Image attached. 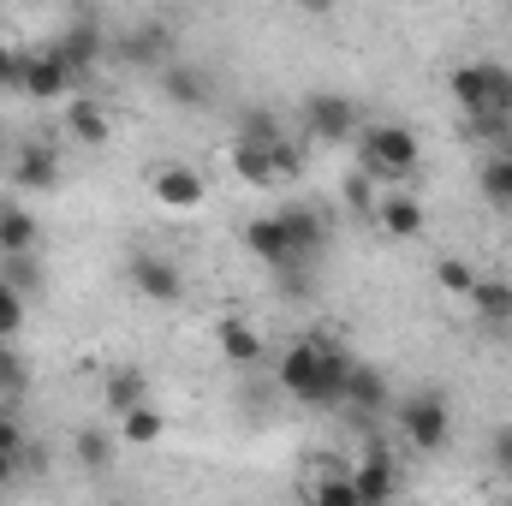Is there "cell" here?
Wrapping results in <instances>:
<instances>
[{
    "label": "cell",
    "instance_id": "cell-9",
    "mask_svg": "<svg viewBox=\"0 0 512 506\" xmlns=\"http://www.w3.org/2000/svg\"><path fill=\"white\" fill-rule=\"evenodd\" d=\"M126 280L137 286V298H149V304H173L179 292H185V280H179V268L167 262V256L155 251H137L126 262Z\"/></svg>",
    "mask_w": 512,
    "mask_h": 506
},
{
    "label": "cell",
    "instance_id": "cell-13",
    "mask_svg": "<svg viewBox=\"0 0 512 506\" xmlns=\"http://www.w3.org/2000/svg\"><path fill=\"white\" fill-rule=\"evenodd\" d=\"M245 251L256 262H268V268H298V256L286 245V227H280V215H256L251 227H245Z\"/></svg>",
    "mask_w": 512,
    "mask_h": 506
},
{
    "label": "cell",
    "instance_id": "cell-10",
    "mask_svg": "<svg viewBox=\"0 0 512 506\" xmlns=\"http://www.w3.org/2000/svg\"><path fill=\"white\" fill-rule=\"evenodd\" d=\"M149 191H155V203H161V209H179V215H185V209H197V203H203V191H209V185H203V173H197V167H179V161H173V167H155Z\"/></svg>",
    "mask_w": 512,
    "mask_h": 506
},
{
    "label": "cell",
    "instance_id": "cell-34",
    "mask_svg": "<svg viewBox=\"0 0 512 506\" xmlns=\"http://www.w3.org/2000/svg\"><path fill=\"white\" fill-rule=\"evenodd\" d=\"M18 66H24V48H12L0 36V90H18Z\"/></svg>",
    "mask_w": 512,
    "mask_h": 506
},
{
    "label": "cell",
    "instance_id": "cell-32",
    "mask_svg": "<svg viewBox=\"0 0 512 506\" xmlns=\"http://www.w3.org/2000/svg\"><path fill=\"white\" fill-rule=\"evenodd\" d=\"M24 376H30L24 358H18L12 346H0V393H24Z\"/></svg>",
    "mask_w": 512,
    "mask_h": 506
},
{
    "label": "cell",
    "instance_id": "cell-29",
    "mask_svg": "<svg viewBox=\"0 0 512 506\" xmlns=\"http://www.w3.org/2000/svg\"><path fill=\"white\" fill-rule=\"evenodd\" d=\"M18 328H24V292L12 280H0V346H12Z\"/></svg>",
    "mask_w": 512,
    "mask_h": 506
},
{
    "label": "cell",
    "instance_id": "cell-16",
    "mask_svg": "<svg viewBox=\"0 0 512 506\" xmlns=\"http://www.w3.org/2000/svg\"><path fill=\"white\" fill-rule=\"evenodd\" d=\"M209 90H215V78L203 72V66H161V96L173 102V108H203L209 102Z\"/></svg>",
    "mask_w": 512,
    "mask_h": 506
},
{
    "label": "cell",
    "instance_id": "cell-15",
    "mask_svg": "<svg viewBox=\"0 0 512 506\" xmlns=\"http://www.w3.org/2000/svg\"><path fill=\"white\" fill-rule=\"evenodd\" d=\"M114 54L131 66H173V36H167V24H137L131 36H120Z\"/></svg>",
    "mask_w": 512,
    "mask_h": 506
},
{
    "label": "cell",
    "instance_id": "cell-28",
    "mask_svg": "<svg viewBox=\"0 0 512 506\" xmlns=\"http://www.w3.org/2000/svg\"><path fill=\"white\" fill-rule=\"evenodd\" d=\"M483 197H489L495 209H512V155H495V161L483 167Z\"/></svg>",
    "mask_w": 512,
    "mask_h": 506
},
{
    "label": "cell",
    "instance_id": "cell-26",
    "mask_svg": "<svg viewBox=\"0 0 512 506\" xmlns=\"http://www.w3.org/2000/svg\"><path fill=\"white\" fill-rule=\"evenodd\" d=\"M304 501L310 506H364L358 489H352V471H322V477L304 489Z\"/></svg>",
    "mask_w": 512,
    "mask_h": 506
},
{
    "label": "cell",
    "instance_id": "cell-2",
    "mask_svg": "<svg viewBox=\"0 0 512 506\" xmlns=\"http://www.w3.org/2000/svg\"><path fill=\"white\" fill-rule=\"evenodd\" d=\"M358 161H364V179H376V185H405L411 173H417V161H423V143H417V131L411 126H364L358 131Z\"/></svg>",
    "mask_w": 512,
    "mask_h": 506
},
{
    "label": "cell",
    "instance_id": "cell-8",
    "mask_svg": "<svg viewBox=\"0 0 512 506\" xmlns=\"http://www.w3.org/2000/svg\"><path fill=\"white\" fill-rule=\"evenodd\" d=\"M12 185H18V191H54V185H60V149L42 143V137L18 143V149H12Z\"/></svg>",
    "mask_w": 512,
    "mask_h": 506
},
{
    "label": "cell",
    "instance_id": "cell-38",
    "mask_svg": "<svg viewBox=\"0 0 512 506\" xmlns=\"http://www.w3.org/2000/svg\"><path fill=\"white\" fill-rule=\"evenodd\" d=\"M387 506H399V501H387Z\"/></svg>",
    "mask_w": 512,
    "mask_h": 506
},
{
    "label": "cell",
    "instance_id": "cell-21",
    "mask_svg": "<svg viewBox=\"0 0 512 506\" xmlns=\"http://www.w3.org/2000/svg\"><path fill=\"white\" fill-rule=\"evenodd\" d=\"M114 435H120V441H126V447H155V441H161V435H167V411H161V405H149V399H143V405H137V411H126V417H120V429H114Z\"/></svg>",
    "mask_w": 512,
    "mask_h": 506
},
{
    "label": "cell",
    "instance_id": "cell-11",
    "mask_svg": "<svg viewBox=\"0 0 512 506\" xmlns=\"http://www.w3.org/2000/svg\"><path fill=\"white\" fill-rule=\"evenodd\" d=\"M352 489H358V501L364 506L399 501V465H393L387 453H364V459L352 465Z\"/></svg>",
    "mask_w": 512,
    "mask_h": 506
},
{
    "label": "cell",
    "instance_id": "cell-19",
    "mask_svg": "<svg viewBox=\"0 0 512 506\" xmlns=\"http://www.w3.org/2000/svg\"><path fill=\"white\" fill-rule=\"evenodd\" d=\"M227 161H233V173L256 185V191H268V185H280L274 179V143H251V137H239L233 149H227Z\"/></svg>",
    "mask_w": 512,
    "mask_h": 506
},
{
    "label": "cell",
    "instance_id": "cell-35",
    "mask_svg": "<svg viewBox=\"0 0 512 506\" xmlns=\"http://www.w3.org/2000/svg\"><path fill=\"white\" fill-rule=\"evenodd\" d=\"M489 453H495V471H501V477H512V423H507V429H495Z\"/></svg>",
    "mask_w": 512,
    "mask_h": 506
},
{
    "label": "cell",
    "instance_id": "cell-23",
    "mask_svg": "<svg viewBox=\"0 0 512 506\" xmlns=\"http://www.w3.org/2000/svg\"><path fill=\"white\" fill-rule=\"evenodd\" d=\"M114 441H120L114 429L84 423V429L72 435V453H78V465H84V471H108V465H114Z\"/></svg>",
    "mask_w": 512,
    "mask_h": 506
},
{
    "label": "cell",
    "instance_id": "cell-27",
    "mask_svg": "<svg viewBox=\"0 0 512 506\" xmlns=\"http://www.w3.org/2000/svg\"><path fill=\"white\" fill-rule=\"evenodd\" d=\"M435 280H441V292H453V298H471L483 274H477L465 256H441V262H435Z\"/></svg>",
    "mask_w": 512,
    "mask_h": 506
},
{
    "label": "cell",
    "instance_id": "cell-31",
    "mask_svg": "<svg viewBox=\"0 0 512 506\" xmlns=\"http://www.w3.org/2000/svg\"><path fill=\"white\" fill-rule=\"evenodd\" d=\"M346 203H352V209H364V215H376V203H382V191H376V179H364V173H352V179H346Z\"/></svg>",
    "mask_w": 512,
    "mask_h": 506
},
{
    "label": "cell",
    "instance_id": "cell-18",
    "mask_svg": "<svg viewBox=\"0 0 512 506\" xmlns=\"http://www.w3.org/2000/svg\"><path fill=\"white\" fill-rule=\"evenodd\" d=\"M280 227H286V245H292L298 262L316 256L322 251V239H328V227H322V215H316L310 203H286V209H280Z\"/></svg>",
    "mask_w": 512,
    "mask_h": 506
},
{
    "label": "cell",
    "instance_id": "cell-17",
    "mask_svg": "<svg viewBox=\"0 0 512 506\" xmlns=\"http://www.w3.org/2000/svg\"><path fill=\"white\" fill-rule=\"evenodd\" d=\"M215 346H221V358L239 364V370L262 364V334H256L245 316H221V322H215Z\"/></svg>",
    "mask_w": 512,
    "mask_h": 506
},
{
    "label": "cell",
    "instance_id": "cell-36",
    "mask_svg": "<svg viewBox=\"0 0 512 506\" xmlns=\"http://www.w3.org/2000/svg\"><path fill=\"white\" fill-rule=\"evenodd\" d=\"M18 471H24V459H0V489H12V483H18Z\"/></svg>",
    "mask_w": 512,
    "mask_h": 506
},
{
    "label": "cell",
    "instance_id": "cell-5",
    "mask_svg": "<svg viewBox=\"0 0 512 506\" xmlns=\"http://www.w3.org/2000/svg\"><path fill=\"white\" fill-rule=\"evenodd\" d=\"M304 131L316 137V143H352L358 137V102L352 96H340V90H310L304 96Z\"/></svg>",
    "mask_w": 512,
    "mask_h": 506
},
{
    "label": "cell",
    "instance_id": "cell-22",
    "mask_svg": "<svg viewBox=\"0 0 512 506\" xmlns=\"http://www.w3.org/2000/svg\"><path fill=\"white\" fill-rule=\"evenodd\" d=\"M143 370H131V364H120V370H108V381H102V399H108V411H114V423L126 417V411H137L143 405Z\"/></svg>",
    "mask_w": 512,
    "mask_h": 506
},
{
    "label": "cell",
    "instance_id": "cell-30",
    "mask_svg": "<svg viewBox=\"0 0 512 506\" xmlns=\"http://www.w3.org/2000/svg\"><path fill=\"white\" fill-rule=\"evenodd\" d=\"M298 173H304V149H298L292 137H280V143H274V179L286 185V179H298Z\"/></svg>",
    "mask_w": 512,
    "mask_h": 506
},
{
    "label": "cell",
    "instance_id": "cell-7",
    "mask_svg": "<svg viewBox=\"0 0 512 506\" xmlns=\"http://www.w3.org/2000/svg\"><path fill=\"white\" fill-rule=\"evenodd\" d=\"M48 48H54V54L66 60V72H72V78H84V72H90V66H96V60H102V54H108L114 42L102 36V24H96L90 12H78V18H72V24H66V30H60L54 42H48Z\"/></svg>",
    "mask_w": 512,
    "mask_h": 506
},
{
    "label": "cell",
    "instance_id": "cell-33",
    "mask_svg": "<svg viewBox=\"0 0 512 506\" xmlns=\"http://www.w3.org/2000/svg\"><path fill=\"white\" fill-rule=\"evenodd\" d=\"M0 459H24V423L0 417Z\"/></svg>",
    "mask_w": 512,
    "mask_h": 506
},
{
    "label": "cell",
    "instance_id": "cell-37",
    "mask_svg": "<svg viewBox=\"0 0 512 506\" xmlns=\"http://www.w3.org/2000/svg\"><path fill=\"white\" fill-rule=\"evenodd\" d=\"M0 161H6V131H0Z\"/></svg>",
    "mask_w": 512,
    "mask_h": 506
},
{
    "label": "cell",
    "instance_id": "cell-4",
    "mask_svg": "<svg viewBox=\"0 0 512 506\" xmlns=\"http://www.w3.org/2000/svg\"><path fill=\"white\" fill-rule=\"evenodd\" d=\"M393 423H399V441L417 453H441L453 441V405L441 387H411L405 399H393Z\"/></svg>",
    "mask_w": 512,
    "mask_h": 506
},
{
    "label": "cell",
    "instance_id": "cell-3",
    "mask_svg": "<svg viewBox=\"0 0 512 506\" xmlns=\"http://www.w3.org/2000/svg\"><path fill=\"white\" fill-rule=\"evenodd\" d=\"M447 96L465 108V120H507L512 114V66L501 60H471L447 78Z\"/></svg>",
    "mask_w": 512,
    "mask_h": 506
},
{
    "label": "cell",
    "instance_id": "cell-12",
    "mask_svg": "<svg viewBox=\"0 0 512 506\" xmlns=\"http://www.w3.org/2000/svg\"><path fill=\"white\" fill-rule=\"evenodd\" d=\"M66 137L84 143V149H102V143H114V114L90 96H72L66 102Z\"/></svg>",
    "mask_w": 512,
    "mask_h": 506
},
{
    "label": "cell",
    "instance_id": "cell-6",
    "mask_svg": "<svg viewBox=\"0 0 512 506\" xmlns=\"http://www.w3.org/2000/svg\"><path fill=\"white\" fill-rule=\"evenodd\" d=\"M72 72L54 48H24V66H18V96L30 102H72Z\"/></svg>",
    "mask_w": 512,
    "mask_h": 506
},
{
    "label": "cell",
    "instance_id": "cell-1",
    "mask_svg": "<svg viewBox=\"0 0 512 506\" xmlns=\"http://www.w3.org/2000/svg\"><path fill=\"white\" fill-rule=\"evenodd\" d=\"M346 376H352V358H346L334 340L304 334L298 346L280 352V393H286V399H304V405H340Z\"/></svg>",
    "mask_w": 512,
    "mask_h": 506
},
{
    "label": "cell",
    "instance_id": "cell-14",
    "mask_svg": "<svg viewBox=\"0 0 512 506\" xmlns=\"http://www.w3.org/2000/svg\"><path fill=\"white\" fill-rule=\"evenodd\" d=\"M376 227H382L387 239H423V203H417L411 191H382Z\"/></svg>",
    "mask_w": 512,
    "mask_h": 506
},
{
    "label": "cell",
    "instance_id": "cell-20",
    "mask_svg": "<svg viewBox=\"0 0 512 506\" xmlns=\"http://www.w3.org/2000/svg\"><path fill=\"white\" fill-rule=\"evenodd\" d=\"M340 405H352V411H364V417H370V411H382V405H393V393H387L382 370H370V364H352Z\"/></svg>",
    "mask_w": 512,
    "mask_h": 506
},
{
    "label": "cell",
    "instance_id": "cell-24",
    "mask_svg": "<svg viewBox=\"0 0 512 506\" xmlns=\"http://www.w3.org/2000/svg\"><path fill=\"white\" fill-rule=\"evenodd\" d=\"M471 310H477L489 328H512V280H477Z\"/></svg>",
    "mask_w": 512,
    "mask_h": 506
},
{
    "label": "cell",
    "instance_id": "cell-25",
    "mask_svg": "<svg viewBox=\"0 0 512 506\" xmlns=\"http://www.w3.org/2000/svg\"><path fill=\"white\" fill-rule=\"evenodd\" d=\"M36 245V215L18 203H0V256H24Z\"/></svg>",
    "mask_w": 512,
    "mask_h": 506
}]
</instances>
